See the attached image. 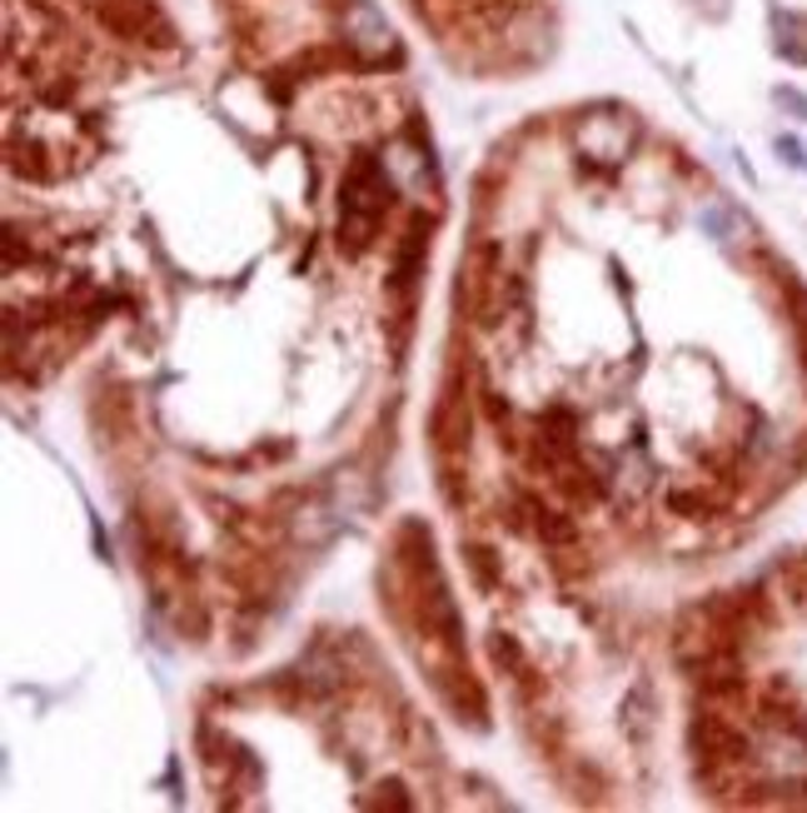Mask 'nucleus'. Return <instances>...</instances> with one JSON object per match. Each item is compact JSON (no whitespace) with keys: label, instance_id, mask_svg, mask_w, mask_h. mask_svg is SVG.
<instances>
[{"label":"nucleus","instance_id":"1","mask_svg":"<svg viewBox=\"0 0 807 813\" xmlns=\"http://www.w3.org/2000/svg\"><path fill=\"white\" fill-rule=\"evenodd\" d=\"M429 435L444 459H459L469 449V385H464V375L444 379L439 399H434V415H429Z\"/></svg>","mask_w":807,"mask_h":813},{"label":"nucleus","instance_id":"2","mask_svg":"<svg viewBox=\"0 0 807 813\" xmlns=\"http://www.w3.org/2000/svg\"><path fill=\"white\" fill-rule=\"evenodd\" d=\"M389 200H395V185H389L385 165L379 160H355L345 175V195H339V215H369V220H385Z\"/></svg>","mask_w":807,"mask_h":813},{"label":"nucleus","instance_id":"3","mask_svg":"<svg viewBox=\"0 0 807 813\" xmlns=\"http://www.w3.org/2000/svg\"><path fill=\"white\" fill-rule=\"evenodd\" d=\"M345 36L365 60H385V56L399 60L395 30H389V20L379 16V6H369V0H345Z\"/></svg>","mask_w":807,"mask_h":813},{"label":"nucleus","instance_id":"4","mask_svg":"<svg viewBox=\"0 0 807 813\" xmlns=\"http://www.w3.org/2000/svg\"><path fill=\"white\" fill-rule=\"evenodd\" d=\"M509 524H529V529L548 544V549H568V544H578L574 514H564V509H554V504H544L538 494H519V499H514Z\"/></svg>","mask_w":807,"mask_h":813},{"label":"nucleus","instance_id":"5","mask_svg":"<svg viewBox=\"0 0 807 813\" xmlns=\"http://www.w3.org/2000/svg\"><path fill=\"white\" fill-rule=\"evenodd\" d=\"M424 255H429V225L414 220L409 235H404V245H399V255H395V280H389V290L395 295L414 290V280L424 275Z\"/></svg>","mask_w":807,"mask_h":813},{"label":"nucleus","instance_id":"6","mask_svg":"<svg viewBox=\"0 0 807 813\" xmlns=\"http://www.w3.org/2000/svg\"><path fill=\"white\" fill-rule=\"evenodd\" d=\"M624 728L634 744H648V728H654V688H648L644 678L624 694Z\"/></svg>","mask_w":807,"mask_h":813},{"label":"nucleus","instance_id":"7","mask_svg":"<svg viewBox=\"0 0 807 813\" xmlns=\"http://www.w3.org/2000/svg\"><path fill=\"white\" fill-rule=\"evenodd\" d=\"M489 654H494V664H499L504 674H514L519 684L534 674L529 658H524V650H519V640H514V634H504V629H499V634H489Z\"/></svg>","mask_w":807,"mask_h":813},{"label":"nucleus","instance_id":"8","mask_svg":"<svg viewBox=\"0 0 807 813\" xmlns=\"http://www.w3.org/2000/svg\"><path fill=\"white\" fill-rule=\"evenodd\" d=\"M668 509L672 514H683V519H713L718 514V499L713 494H703V489H668Z\"/></svg>","mask_w":807,"mask_h":813},{"label":"nucleus","instance_id":"9","mask_svg":"<svg viewBox=\"0 0 807 813\" xmlns=\"http://www.w3.org/2000/svg\"><path fill=\"white\" fill-rule=\"evenodd\" d=\"M464 559H469V569H474V579H479V589H499L494 549H484V544H464Z\"/></svg>","mask_w":807,"mask_h":813},{"label":"nucleus","instance_id":"10","mask_svg":"<svg viewBox=\"0 0 807 813\" xmlns=\"http://www.w3.org/2000/svg\"><path fill=\"white\" fill-rule=\"evenodd\" d=\"M484 409H489V419L504 429V435H509V419H514V409H509V399H504L499 389H484ZM504 435H499V439H504Z\"/></svg>","mask_w":807,"mask_h":813},{"label":"nucleus","instance_id":"11","mask_svg":"<svg viewBox=\"0 0 807 813\" xmlns=\"http://www.w3.org/2000/svg\"><path fill=\"white\" fill-rule=\"evenodd\" d=\"M365 804H389V809H414V799H404V784H399V779H389V784H379V799H365Z\"/></svg>","mask_w":807,"mask_h":813},{"label":"nucleus","instance_id":"12","mask_svg":"<svg viewBox=\"0 0 807 813\" xmlns=\"http://www.w3.org/2000/svg\"><path fill=\"white\" fill-rule=\"evenodd\" d=\"M778 106L783 110H793L798 120H807V96L803 90H793V86H778Z\"/></svg>","mask_w":807,"mask_h":813},{"label":"nucleus","instance_id":"13","mask_svg":"<svg viewBox=\"0 0 807 813\" xmlns=\"http://www.w3.org/2000/svg\"><path fill=\"white\" fill-rule=\"evenodd\" d=\"M728 225H733L728 210H703V230H713L718 240H728Z\"/></svg>","mask_w":807,"mask_h":813},{"label":"nucleus","instance_id":"14","mask_svg":"<svg viewBox=\"0 0 807 813\" xmlns=\"http://www.w3.org/2000/svg\"><path fill=\"white\" fill-rule=\"evenodd\" d=\"M778 156L788 160V165H798V170H807V150H803L793 136H783V140H778Z\"/></svg>","mask_w":807,"mask_h":813}]
</instances>
